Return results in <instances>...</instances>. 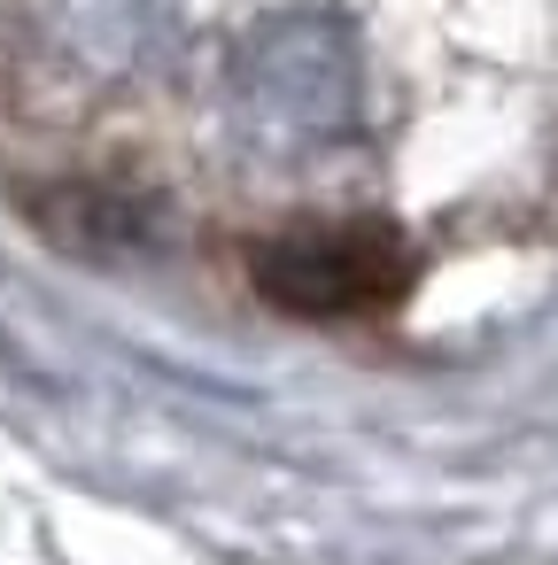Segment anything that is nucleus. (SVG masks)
Returning a JSON list of instances; mask_svg holds the SVG:
<instances>
[{
  "mask_svg": "<svg viewBox=\"0 0 558 565\" xmlns=\"http://www.w3.org/2000/svg\"><path fill=\"white\" fill-rule=\"evenodd\" d=\"M411 279V256L388 225H326V233H287L256 256V287L295 310V318H341V310H380Z\"/></svg>",
  "mask_w": 558,
  "mask_h": 565,
  "instance_id": "nucleus-1",
  "label": "nucleus"
}]
</instances>
